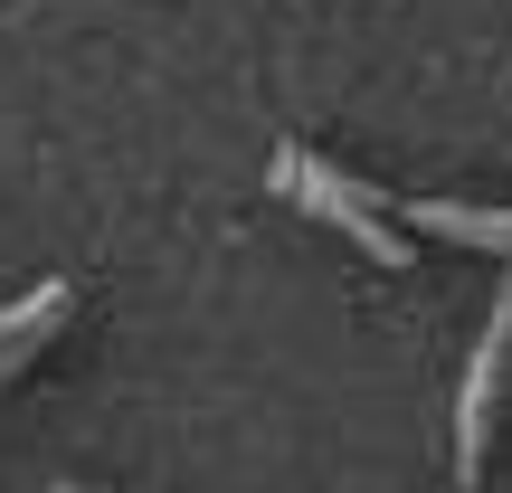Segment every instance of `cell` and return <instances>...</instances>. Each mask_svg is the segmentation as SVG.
<instances>
[{
	"instance_id": "6da1fadb",
	"label": "cell",
	"mask_w": 512,
	"mask_h": 493,
	"mask_svg": "<svg viewBox=\"0 0 512 493\" xmlns=\"http://www.w3.org/2000/svg\"><path fill=\"white\" fill-rule=\"evenodd\" d=\"M275 190H285L294 209H313L323 228H342V238L370 256V266H418V256H408V238H399V228L380 219V200H370V190L351 181V171H332L323 152L285 143V152H275Z\"/></svg>"
},
{
	"instance_id": "7a4b0ae2",
	"label": "cell",
	"mask_w": 512,
	"mask_h": 493,
	"mask_svg": "<svg viewBox=\"0 0 512 493\" xmlns=\"http://www.w3.org/2000/svg\"><path fill=\"white\" fill-rule=\"evenodd\" d=\"M503 370H512V275L494 294V323L475 342V370H465V399H456V475L475 484L484 456H494V399H503Z\"/></svg>"
},
{
	"instance_id": "3957f363",
	"label": "cell",
	"mask_w": 512,
	"mask_h": 493,
	"mask_svg": "<svg viewBox=\"0 0 512 493\" xmlns=\"http://www.w3.org/2000/svg\"><path fill=\"white\" fill-rule=\"evenodd\" d=\"M67 304H76L67 275H48V285H29V294H10V304H0V380H10L19 361H38V342L67 323Z\"/></svg>"
},
{
	"instance_id": "277c9868",
	"label": "cell",
	"mask_w": 512,
	"mask_h": 493,
	"mask_svg": "<svg viewBox=\"0 0 512 493\" xmlns=\"http://www.w3.org/2000/svg\"><path fill=\"white\" fill-rule=\"evenodd\" d=\"M408 219H418L427 238H456V247H494V256H512V209H475V200H418V190H408Z\"/></svg>"
}]
</instances>
